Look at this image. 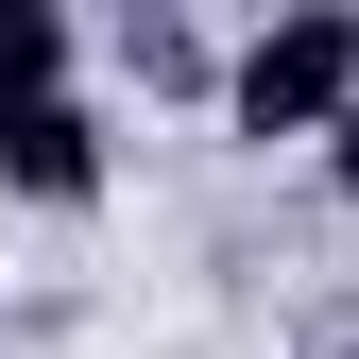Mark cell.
<instances>
[{
    "mask_svg": "<svg viewBox=\"0 0 359 359\" xmlns=\"http://www.w3.org/2000/svg\"><path fill=\"white\" fill-rule=\"evenodd\" d=\"M0 359H18V325H0Z\"/></svg>",
    "mask_w": 359,
    "mask_h": 359,
    "instance_id": "6",
    "label": "cell"
},
{
    "mask_svg": "<svg viewBox=\"0 0 359 359\" xmlns=\"http://www.w3.org/2000/svg\"><path fill=\"white\" fill-rule=\"evenodd\" d=\"M342 103H359V18L342 0H291L274 34L222 52V137H325Z\"/></svg>",
    "mask_w": 359,
    "mask_h": 359,
    "instance_id": "1",
    "label": "cell"
},
{
    "mask_svg": "<svg viewBox=\"0 0 359 359\" xmlns=\"http://www.w3.org/2000/svg\"><path fill=\"white\" fill-rule=\"evenodd\" d=\"M69 69H86V34L52 18V0H0V120H18V103H69Z\"/></svg>",
    "mask_w": 359,
    "mask_h": 359,
    "instance_id": "3",
    "label": "cell"
},
{
    "mask_svg": "<svg viewBox=\"0 0 359 359\" xmlns=\"http://www.w3.org/2000/svg\"><path fill=\"white\" fill-rule=\"evenodd\" d=\"M120 69H137V86H171V103H222V52H205L189 18H137V34H120Z\"/></svg>",
    "mask_w": 359,
    "mask_h": 359,
    "instance_id": "4",
    "label": "cell"
},
{
    "mask_svg": "<svg viewBox=\"0 0 359 359\" xmlns=\"http://www.w3.org/2000/svg\"><path fill=\"white\" fill-rule=\"evenodd\" d=\"M103 189H120V137H103V103H86V86H69V103H18V120H0V205H52V222H86Z\"/></svg>",
    "mask_w": 359,
    "mask_h": 359,
    "instance_id": "2",
    "label": "cell"
},
{
    "mask_svg": "<svg viewBox=\"0 0 359 359\" xmlns=\"http://www.w3.org/2000/svg\"><path fill=\"white\" fill-rule=\"evenodd\" d=\"M325 189H342V205H359V103H342V120H325Z\"/></svg>",
    "mask_w": 359,
    "mask_h": 359,
    "instance_id": "5",
    "label": "cell"
}]
</instances>
